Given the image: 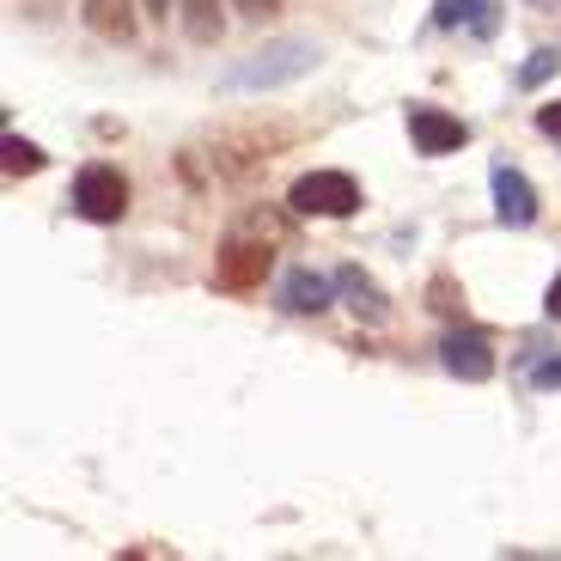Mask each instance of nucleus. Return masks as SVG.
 Instances as JSON below:
<instances>
[{
    "instance_id": "1",
    "label": "nucleus",
    "mask_w": 561,
    "mask_h": 561,
    "mask_svg": "<svg viewBox=\"0 0 561 561\" xmlns=\"http://www.w3.org/2000/svg\"><path fill=\"white\" fill-rule=\"evenodd\" d=\"M311 68H318V43L280 37V43H268V49H256V56L232 61V68L220 73V92H268V85H287Z\"/></svg>"
},
{
    "instance_id": "8",
    "label": "nucleus",
    "mask_w": 561,
    "mask_h": 561,
    "mask_svg": "<svg viewBox=\"0 0 561 561\" xmlns=\"http://www.w3.org/2000/svg\"><path fill=\"white\" fill-rule=\"evenodd\" d=\"M330 294H336V280L311 275V268H287L280 275V311H294V318H318L330 306Z\"/></svg>"
},
{
    "instance_id": "11",
    "label": "nucleus",
    "mask_w": 561,
    "mask_h": 561,
    "mask_svg": "<svg viewBox=\"0 0 561 561\" xmlns=\"http://www.w3.org/2000/svg\"><path fill=\"white\" fill-rule=\"evenodd\" d=\"M85 25L99 31V37L128 43L135 37V0H85Z\"/></svg>"
},
{
    "instance_id": "7",
    "label": "nucleus",
    "mask_w": 561,
    "mask_h": 561,
    "mask_svg": "<svg viewBox=\"0 0 561 561\" xmlns=\"http://www.w3.org/2000/svg\"><path fill=\"white\" fill-rule=\"evenodd\" d=\"M489 183H494V214H501V226H531L537 220V190L525 183V171L494 165Z\"/></svg>"
},
{
    "instance_id": "9",
    "label": "nucleus",
    "mask_w": 561,
    "mask_h": 561,
    "mask_svg": "<svg viewBox=\"0 0 561 561\" xmlns=\"http://www.w3.org/2000/svg\"><path fill=\"white\" fill-rule=\"evenodd\" d=\"M336 294L348 299L354 318H366V323H385V318H391V299H385L379 287H373V275H366V268H354V263L336 268Z\"/></svg>"
},
{
    "instance_id": "3",
    "label": "nucleus",
    "mask_w": 561,
    "mask_h": 561,
    "mask_svg": "<svg viewBox=\"0 0 561 561\" xmlns=\"http://www.w3.org/2000/svg\"><path fill=\"white\" fill-rule=\"evenodd\" d=\"M73 208L92 226H116L128 214V178L116 165H80V178H73Z\"/></svg>"
},
{
    "instance_id": "13",
    "label": "nucleus",
    "mask_w": 561,
    "mask_h": 561,
    "mask_svg": "<svg viewBox=\"0 0 561 561\" xmlns=\"http://www.w3.org/2000/svg\"><path fill=\"white\" fill-rule=\"evenodd\" d=\"M239 232L280 244V239H287V214H275V208H244V214H239Z\"/></svg>"
},
{
    "instance_id": "5",
    "label": "nucleus",
    "mask_w": 561,
    "mask_h": 561,
    "mask_svg": "<svg viewBox=\"0 0 561 561\" xmlns=\"http://www.w3.org/2000/svg\"><path fill=\"white\" fill-rule=\"evenodd\" d=\"M439 366L463 385H482V379H494V342L482 336V330H470V323H458V330L439 342Z\"/></svg>"
},
{
    "instance_id": "6",
    "label": "nucleus",
    "mask_w": 561,
    "mask_h": 561,
    "mask_svg": "<svg viewBox=\"0 0 561 561\" xmlns=\"http://www.w3.org/2000/svg\"><path fill=\"white\" fill-rule=\"evenodd\" d=\"M409 135H415V153L446 159L470 140V128H463L451 111H439V104H409Z\"/></svg>"
},
{
    "instance_id": "18",
    "label": "nucleus",
    "mask_w": 561,
    "mask_h": 561,
    "mask_svg": "<svg viewBox=\"0 0 561 561\" xmlns=\"http://www.w3.org/2000/svg\"><path fill=\"white\" fill-rule=\"evenodd\" d=\"M232 7H239L244 19H275V13H280L275 0H232Z\"/></svg>"
},
{
    "instance_id": "19",
    "label": "nucleus",
    "mask_w": 561,
    "mask_h": 561,
    "mask_svg": "<svg viewBox=\"0 0 561 561\" xmlns=\"http://www.w3.org/2000/svg\"><path fill=\"white\" fill-rule=\"evenodd\" d=\"M537 128H543V135H556V140H561V104H543V111H537Z\"/></svg>"
},
{
    "instance_id": "10",
    "label": "nucleus",
    "mask_w": 561,
    "mask_h": 561,
    "mask_svg": "<svg viewBox=\"0 0 561 561\" xmlns=\"http://www.w3.org/2000/svg\"><path fill=\"white\" fill-rule=\"evenodd\" d=\"M434 25L470 31V37H494V31H501V7H494V0H439Z\"/></svg>"
},
{
    "instance_id": "12",
    "label": "nucleus",
    "mask_w": 561,
    "mask_h": 561,
    "mask_svg": "<svg viewBox=\"0 0 561 561\" xmlns=\"http://www.w3.org/2000/svg\"><path fill=\"white\" fill-rule=\"evenodd\" d=\"M183 31L196 43H220V31H226L220 0H183Z\"/></svg>"
},
{
    "instance_id": "14",
    "label": "nucleus",
    "mask_w": 561,
    "mask_h": 561,
    "mask_svg": "<svg viewBox=\"0 0 561 561\" xmlns=\"http://www.w3.org/2000/svg\"><path fill=\"white\" fill-rule=\"evenodd\" d=\"M427 306H434L439 318L463 323V287H458L451 275H434V280H427Z\"/></svg>"
},
{
    "instance_id": "21",
    "label": "nucleus",
    "mask_w": 561,
    "mask_h": 561,
    "mask_svg": "<svg viewBox=\"0 0 561 561\" xmlns=\"http://www.w3.org/2000/svg\"><path fill=\"white\" fill-rule=\"evenodd\" d=\"M140 7H147L153 19H165V13H171V0H140Z\"/></svg>"
},
{
    "instance_id": "20",
    "label": "nucleus",
    "mask_w": 561,
    "mask_h": 561,
    "mask_svg": "<svg viewBox=\"0 0 561 561\" xmlns=\"http://www.w3.org/2000/svg\"><path fill=\"white\" fill-rule=\"evenodd\" d=\"M543 311H549V318H561V275L549 280V294H543Z\"/></svg>"
},
{
    "instance_id": "16",
    "label": "nucleus",
    "mask_w": 561,
    "mask_h": 561,
    "mask_svg": "<svg viewBox=\"0 0 561 561\" xmlns=\"http://www.w3.org/2000/svg\"><path fill=\"white\" fill-rule=\"evenodd\" d=\"M561 68V56H556V49H537V56L531 61H525V68H519V85H543L549 80V73H556Z\"/></svg>"
},
{
    "instance_id": "4",
    "label": "nucleus",
    "mask_w": 561,
    "mask_h": 561,
    "mask_svg": "<svg viewBox=\"0 0 561 561\" xmlns=\"http://www.w3.org/2000/svg\"><path fill=\"white\" fill-rule=\"evenodd\" d=\"M268 268H275V244H268V239H251V232H232V239L220 244L214 280H220L226 294H251V287H263Z\"/></svg>"
},
{
    "instance_id": "17",
    "label": "nucleus",
    "mask_w": 561,
    "mask_h": 561,
    "mask_svg": "<svg viewBox=\"0 0 561 561\" xmlns=\"http://www.w3.org/2000/svg\"><path fill=\"white\" fill-rule=\"evenodd\" d=\"M531 385L537 391H561V354H549V360L531 366Z\"/></svg>"
},
{
    "instance_id": "2",
    "label": "nucleus",
    "mask_w": 561,
    "mask_h": 561,
    "mask_svg": "<svg viewBox=\"0 0 561 561\" xmlns=\"http://www.w3.org/2000/svg\"><path fill=\"white\" fill-rule=\"evenodd\" d=\"M287 208L294 214H323V220H342V214L360 208V183L348 171H306V178L287 190Z\"/></svg>"
},
{
    "instance_id": "15",
    "label": "nucleus",
    "mask_w": 561,
    "mask_h": 561,
    "mask_svg": "<svg viewBox=\"0 0 561 561\" xmlns=\"http://www.w3.org/2000/svg\"><path fill=\"white\" fill-rule=\"evenodd\" d=\"M43 165H49V159H43V147H31V140L7 135V178H37Z\"/></svg>"
}]
</instances>
